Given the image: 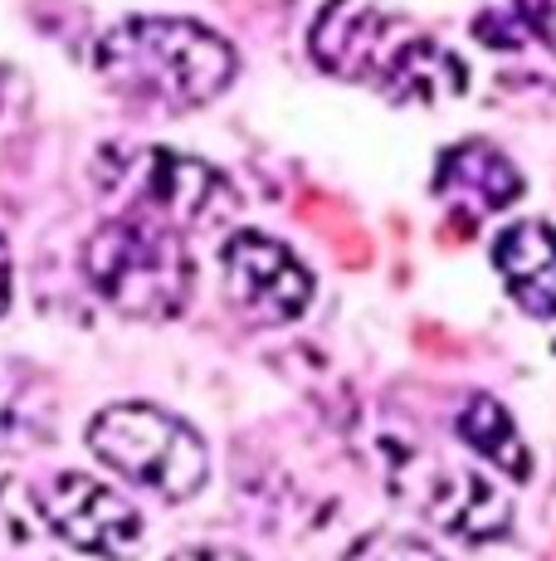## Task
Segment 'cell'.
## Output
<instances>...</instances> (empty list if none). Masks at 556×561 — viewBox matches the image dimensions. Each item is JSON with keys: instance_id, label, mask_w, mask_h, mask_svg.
Wrapping results in <instances>:
<instances>
[{"instance_id": "cell-1", "label": "cell", "mask_w": 556, "mask_h": 561, "mask_svg": "<svg viewBox=\"0 0 556 561\" xmlns=\"http://www.w3.org/2000/svg\"><path fill=\"white\" fill-rule=\"evenodd\" d=\"M308 45L327 73L367 83L395 103L435 107L468 89V69L454 49L371 0H327Z\"/></svg>"}, {"instance_id": "cell-2", "label": "cell", "mask_w": 556, "mask_h": 561, "mask_svg": "<svg viewBox=\"0 0 556 561\" xmlns=\"http://www.w3.org/2000/svg\"><path fill=\"white\" fill-rule=\"evenodd\" d=\"M93 69L117 99L137 107L196 113L230 89L240 59H234L230 39L196 25V20L132 15L99 35Z\"/></svg>"}, {"instance_id": "cell-3", "label": "cell", "mask_w": 556, "mask_h": 561, "mask_svg": "<svg viewBox=\"0 0 556 561\" xmlns=\"http://www.w3.org/2000/svg\"><path fill=\"white\" fill-rule=\"evenodd\" d=\"M83 274L103 304L142 322L176 318L196 284L181 230L142 210H117L83 240Z\"/></svg>"}, {"instance_id": "cell-4", "label": "cell", "mask_w": 556, "mask_h": 561, "mask_svg": "<svg viewBox=\"0 0 556 561\" xmlns=\"http://www.w3.org/2000/svg\"><path fill=\"white\" fill-rule=\"evenodd\" d=\"M89 449L103 469L123 473L127 483L157 493L166 503L196 499L210 479L206 439L181 415H171L162 405H147V401L103 405L89 420Z\"/></svg>"}, {"instance_id": "cell-5", "label": "cell", "mask_w": 556, "mask_h": 561, "mask_svg": "<svg viewBox=\"0 0 556 561\" xmlns=\"http://www.w3.org/2000/svg\"><path fill=\"white\" fill-rule=\"evenodd\" d=\"M93 181L123 210H142L176 230H200L234 210V186L210 161L176 147H127L108 142L93 161Z\"/></svg>"}, {"instance_id": "cell-6", "label": "cell", "mask_w": 556, "mask_h": 561, "mask_svg": "<svg viewBox=\"0 0 556 561\" xmlns=\"http://www.w3.org/2000/svg\"><path fill=\"white\" fill-rule=\"evenodd\" d=\"M35 508L49 537H59L63 547L99 561H132L142 552V513L137 503H127L113 483L93 479V473L63 469L49 473L35 489Z\"/></svg>"}, {"instance_id": "cell-7", "label": "cell", "mask_w": 556, "mask_h": 561, "mask_svg": "<svg viewBox=\"0 0 556 561\" xmlns=\"http://www.w3.org/2000/svg\"><path fill=\"white\" fill-rule=\"evenodd\" d=\"M224 298L254 328H283L313 304V274L283 240L264 230H234L220 250Z\"/></svg>"}, {"instance_id": "cell-8", "label": "cell", "mask_w": 556, "mask_h": 561, "mask_svg": "<svg viewBox=\"0 0 556 561\" xmlns=\"http://www.w3.org/2000/svg\"><path fill=\"white\" fill-rule=\"evenodd\" d=\"M420 508L440 533L459 542H498L512 527V499L474 463H444L420 483Z\"/></svg>"}, {"instance_id": "cell-9", "label": "cell", "mask_w": 556, "mask_h": 561, "mask_svg": "<svg viewBox=\"0 0 556 561\" xmlns=\"http://www.w3.org/2000/svg\"><path fill=\"white\" fill-rule=\"evenodd\" d=\"M435 196L459 205L468 220L498 215L522 196V171L494 142H459L435 161Z\"/></svg>"}, {"instance_id": "cell-10", "label": "cell", "mask_w": 556, "mask_h": 561, "mask_svg": "<svg viewBox=\"0 0 556 561\" xmlns=\"http://www.w3.org/2000/svg\"><path fill=\"white\" fill-rule=\"evenodd\" d=\"M494 268L528 318H556V230L547 220H518L494 234Z\"/></svg>"}, {"instance_id": "cell-11", "label": "cell", "mask_w": 556, "mask_h": 561, "mask_svg": "<svg viewBox=\"0 0 556 561\" xmlns=\"http://www.w3.org/2000/svg\"><path fill=\"white\" fill-rule=\"evenodd\" d=\"M55 435V391L25 362L0 357V455L35 449Z\"/></svg>"}, {"instance_id": "cell-12", "label": "cell", "mask_w": 556, "mask_h": 561, "mask_svg": "<svg viewBox=\"0 0 556 561\" xmlns=\"http://www.w3.org/2000/svg\"><path fill=\"white\" fill-rule=\"evenodd\" d=\"M459 439H464L468 449H474L478 459H488L498 473H508V479H532V449L528 439H522L518 420L502 410L488 391H474L464 405H459V420H454Z\"/></svg>"}, {"instance_id": "cell-13", "label": "cell", "mask_w": 556, "mask_h": 561, "mask_svg": "<svg viewBox=\"0 0 556 561\" xmlns=\"http://www.w3.org/2000/svg\"><path fill=\"white\" fill-rule=\"evenodd\" d=\"M39 547H45V523L35 493L0 473V561H39Z\"/></svg>"}, {"instance_id": "cell-14", "label": "cell", "mask_w": 556, "mask_h": 561, "mask_svg": "<svg viewBox=\"0 0 556 561\" xmlns=\"http://www.w3.org/2000/svg\"><path fill=\"white\" fill-rule=\"evenodd\" d=\"M337 561H444L435 552L430 542H420V537L410 533H395V527H371V533L351 537L347 552Z\"/></svg>"}, {"instance_id": "cell-15", "label": "cell", "mask_w": 556, "mask_h": 561, "mask_svg": "<svg viewBox=\"0 0 556 561\" xmlns=\"http://www.w3.org/2000/svg\"><path fill=\"white\" fill-rule=\"evenodd\" d=\"M518 20L532 39L556 54V0H518Z\"/></svg>"}, {"instance_id": "cell-16", "label": "cell", "mask_w": 556, "mask_h": 561, "mask_svg": "<svg viewBox=\"0 0 556 561\" xmlns=\"http://www.w3.org/2000/svg\"><path fill=\"white\" fill-rule=\"evenodd\" d=\"M166 561H250L244 552H234V547H216V542H200V547H181L176 557Z\"/></svg>"}, {"instance_id": "cell-17", "label": "cell", "mask_w": 556, "mask_h": 561, "mask_svg": "<svg viewBox=\"0 0 556 561\" xmlns=\"http://www.w3.org/2000/svg\"><path fill=\"white\" fill-rule=\"evenodd\" d=\"M10 288H15V268H10V244H5V234H0V318H5V308H10Z\"/></svg>"}, {"instance_id": "cell-18", "label": "cell", "mask_w": 556, "mask_h": 561, "mask_svg": "<svg viewBox=\"0 0 556 561\" xmlns=\"http://www.w3.org/2000/svg\"><path fill=\"white\" fill-rule=\"evenodd\" d=\"M5 83H15V73H10L5 64H0V89H5ZM0 103H5V99H0Z\"/></svg>"}]
</instances>
